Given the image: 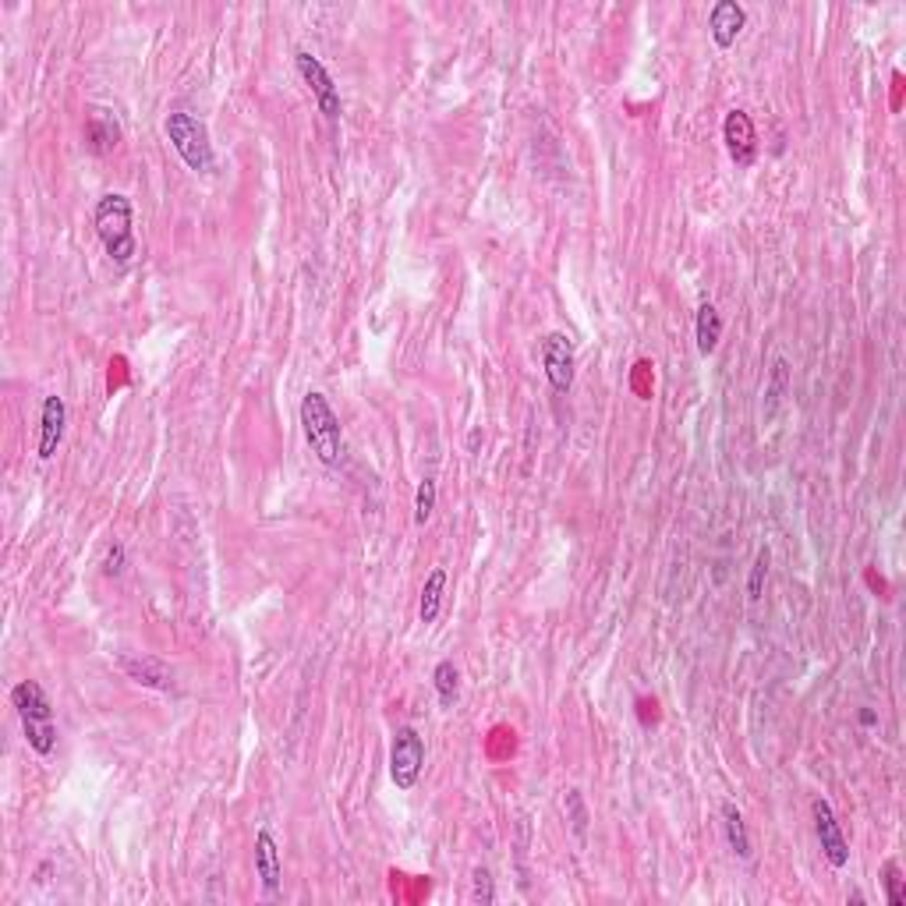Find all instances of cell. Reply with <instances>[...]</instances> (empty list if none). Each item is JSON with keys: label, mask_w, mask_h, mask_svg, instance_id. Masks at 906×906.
Instances as JSON below:
<instances>
[{"label": "cell", "mask_w": 906, "mask_h": 906, "mask_svg": "<svg viewBox=\"0 0 906 906\" xmlns=\"http://www.w3.org/2000/svg\"><path fill=\"white\" fill-rule=\"evenodd\" d=\"M811 811H814V832H818V843H822L825 860H829L832 868L843 871L846 864H850V843H846L843 829H839V822H836V814H832V804L818 797L811 804Z\"/></svg>", "instance_id": "9c48e42d"}, {"label": "cell", "mask_w": 906, "mask_h": 906, "mask_svg": "<svg viewBox=\"0 0 906 906\" xmlns=\"http://www.w3.org/2000/svg\"><path fill=\"white\" fill-rule=\"evenodd\" d=\"M436 478H422L418 482V492H415V524L422 528V524H429L432 510H436Z\"/></svg>", "instance_id": "d6986e66"}, {"label": "cell", "mask_w": 906, "mask_h": 906, "mask_svg": "<svg viewBox=\"0 0 906 906\" xmlns=\"http://www.w3.org/2000/svg\"><path fill=\"white\" fill-rule=\"evenodd\" d=\"M11 705H15L18 719H22V733L25 744L47 758L57 747V722H54V705H50L47 691L36 684V680H22V684L11 687Z\"/></svg>", "instance_id": "6da1fadb"}, {"label": "cell", "mask_w": 906, "mask_h": 906, "mask_svg": "<svg viewBox=\"0 0 906 906\" xmlns=\"http://www.w3.org/2000/svg\"><path fill=\"white\" fill-rule=\"evenodd\" d=\"M722 829H726V843H730V850L737 853L740 860H751V836H747V825H744V814H740V807L733 804V800H726L722 804Z\"/></svg>", "instance_id": "5bb4252c"}, {"label": "cell", "mask_w": 906, "mask_h": 906, "mask_svg": "<svg viewBox=\"0 0 906 906\" xmlns=\"http://www.w3.org/2000/svg\"><path fill=\"white\" fill-rule=\"evenodd\" d=\"M64 425H68V404H64V397H57V393L43 397V411H39V443H36L39 461H54L57 446H61V439H64Z\"/></svg>", "instance_id": "30bf717a"}, {"label": "cell", "mask_w": 906, "mask_h": 906, "mask_svg": "<svg viewBox=\"0 0 906 906\" xmlns=\"http://www.w3.org/2000/svg\"><path fill=\"white\" fill-rule=\"evenodd\" d=\"M294 64H298V75L305 78V85L312 89V100H315V107H319V114H323L326 121H340L344 103H340V89H337V82H333L330 71H326V64L315 54H308V50H298V54H294Z\"/></svg>", "instance_id": "8992f818"}, {"label": "cell", "mask_w": 906, "mask_h": 906, "mask_svg": "<svg viewBox=\"0 0 906 906\" xmlns=\"http://www.w3.org/2000/svg\"><path fill=\"white\" fill-rule=\"evenodd\" d=\"M425 768V740L415 726H400L390 744V779L397 790H415Z\"/></svg>", "instance_id": "5b68a950"}, {"label": "cell", "mask_w": 906, "mask_h": 906, "mask_svg": "<svg viewBox=\"0 0 906 906\" xmlns=\"http://www.w3.org/2000/svg\"><path fill=\"white\" fill-rule=\"evenodd\" d=\"M301 429H305V439L319 457V464L337 468L340 457H344V429H340V418L326 400V393L308 390L301 397Z\"/></svg>", "instance_id": "7a4b0ae2"}, {"label": "cell", "mask_w": 906, "mask_h": 906, "mask_svg": "<svg viewBox=\"0 0 906 906\" xmlns=\"http://www.w3.org/2000/svg\"><path fill=\"white\" fill-rule=\"evenodd\" d=\"M255 875H259L266 896H280V885H284V860H280L277 839H273L269 829H259V836H255Z\"/></svg>", "instance_id": "8fae6325"}, {"label": "cell", "mask_w": 906, "mask_h": 906, "mask_svg": "<svg viewBox=\"0 0 906 906\" xmlns=\"http://www.w3.org/2000/svg\"><path fill=\"white\" fill-rule=\"evenodd\" d=\"M471 899L482 906H492L496 903V885H492V871L489 868H475V875H471Z\"/></svg>", "instance_id": "603a6c76"}, {"label": "cell", "mask_w": 906, "mask_h": 906, "mask_svg": "<svg viewBox=\"0 0 906 906\" xmlns=\"http://www.w3.org/2000/svg\"><path fill=\"white\" fill-rule=\"evenodd\" d=\"M903 871H899L896 860H885L882 868V885H885V899H889V906H906V889H903Z\"/></svg>", "instance_id": "ffe728a7"}, {"label": "cell", "mask_w": 906, "mask_h": 906, "mask_svg": "<svg viewBox=\"0 0 906 906\" xmlns=\"http://www.w3.org/2000/svg\"><path fill=\"white\" fill-rule=\"evenodd\" d=\"M574 340L567 333H546L542 337V369L556 393H567L574 386Z\"/></svg>", "instance_id": "52a82bcc"}, {"label": "cell", "mask_w": 906, "mask_h": 906, "mask_svg": "<svg viewBox=\"0 0 906 906\" xmlns=\"http://www.w3.org/2000/svg\"><path fill=\"white\" fill-rule=\"evenodd\" d=\"M722 142H726V153L737 167H754L758 160V131L747 110H730L726 121H722Z\"/></svg>", "instance_id": "ba28073f"}, {"label": "cell", "mask_w": 906, "mask_h": 906, "mask_svg": "<svg viewBox=\"0 0 906 906\" xmlns=\"http://www.w3.org/2000/svg\"><path fill=\"white\" fill-rule=\"evenodd\" d=\"M89 139H93V153H107L110 146H117V124L93 121V128H89Z\"/></svg>", "instance_id": "cb8c5ba5"}, {"label": "cell", "mask_w": 906, "mask_h": 906, "mask_svg": "<svg viewBox=\"0 0 906 906\" xmlns=\"http://www.w3.org/2000/svg\"><path fill=\"white\" fill-rule=\"evenodd\" d=\"M786 390H790V361L786 358H776L772 361V372H768V386H765V407H761V415H765V422H772L779 411V404H783Z\"/></svg>", "instance_id": "9a60e30c"}, {"label": "cell", "mask_w": 906, "mask_h": 906, "mask_svg": "<svg viewBox=\"0 0 906 906\" xmlns=\"http://www.w3.org/2000/svg\"><path fill=\"white\" fill-rule=\"evenodd\" d=\"M432 684H436L439 705L443 708L457 705V694H461V673H457V666H453L450 659L436 662V669H432Z\"/></svg>", "instance_id": "ac0fdd59"}, {"label": "cell", "mask_w": 906, "mask_h": 906, "mask_svg": "<svg viewBox=\"0 0 906 906\" xmlns=\"http://www.w3.org/2000/svg\"><path fill=\"white\" fill-rule=\"evenodd\" d=\"M694 337H698V351L712 354L715 347H719V337H722V319H719V308L712 305V301H705V305L698 308V319H694Z\"/></svg>", "instance_id": "2e32d148"}, {"label": "cell", "mask_w": 906, "mask_h": 906, "mask_svg": "<svg viewBox=\"0 0 906 906\" xmlns=\"http://www.w3.org/2000/svg\"><path fill=\"white\" fill-rule=\"evenodd\" d=\"M163 131H167L170 146H174V153L185 160L188 170H195V174H213L216 167V156H213V142H209V128L199 121L195 114H188V110H174V114H167V121H163Z\"/></svg>", "instance_id": "277c9868"}, {"label": "cell", "mask_w": 906, "mask_h": 906, "mask_svg": "<svg viewBox=\"0 0 906 906\" xmlns=\"http://www.w3.org/2000/svg\"><path fill=\"white\" fill-rule=\"evenodd\" d=\"M443 595H446V570H443V567H436L429 577H425L422 602H418V616H422V623H436V620H439V609H443Z\"/></svg>", "instance_id": "e0dca14e"}, {"label": "cell", "mask_w": 906, "mask_h": 906, "mask_svg": "<svg viewBox=\"0 0 906 906\" xmlns=\"http://www.w3.org/2000/svg\"><path fill=\"white\" fill-rule=\"evenodd\" d=\"M768 563H772V553H768V546H761V549H758V556H754L751 574H747V599H751V602H758V599H761V592H765Z\"/></svg>", "instance_id": "44dd1931"}, {"label": "cell", "mask_w": 906, "mask_h": 906, "mask_svg": "<svg viewBox=\"0 0 906 906\" xmlns=\"http://www.w3.org/2000/svg\"><path fill=\"white\" fill-rule=\"evenodd\" d=\"M121 669L128 673V680H135V684H142V687L174 691V673H170L160 659H149V655H121Z\"/></svg>", "instance_id": "4fadbf2b"}, {"label": "cell", "mask_w": 906, "mask_h": 906, "mask_svg": "<svg viewBox=\"0 0 906 906\" xmlns=\"http://www.w3.org/2000/svg\"><path fill=\"white\" fill-rule=\"evenodd\" d=\"M124 563H128V553H124V542H110L107 556H103V574L107 577H121L124 574Z\"/></svg>", "instance_id": "d4e9b609"}, {"label": "cell", "mask_w": 906, "mask_h": 906, "mask_svg": "<svg viewBox=\"0 0 906 906\" xmlns=\"http://www.w3.org/2000/svg\"><path fill=\"white\" fill-rule=\"evenodd\" d=\"M875 722H878V715L871 712V708H860V726H868V730H871Z\"/></svg>", "instance_id": "484cf974"}, {"label": "cell", "mask_w": 906, "mask_h": 906, "mask_svg": "<svg viewBox=\"0 0 906 906\" xmlns=\"http://www.w3.org/2000/svg\"><path fill=\"white\" fill-rule=\"evenodd\" d=\"M93 223H96V234H100L103 248L107 255L117 262V266H128L135 255H139V241H135V231H131V199L121 192H110L96 202L93 209Z\"/></svg>", "instance_id": "3957f363"}, {"label": "cell", "mask_w": 906, "mask_h": 906, "mask_svg": "<svg viewBox=\"0 0 906 906\" xmlns=\"http://www.w3.org/2000/svg\"><path fill=\"white\" fill-rule=\"evenodd\" d=\"M744 25H747V11L740 8L737 0H719L712 8V15H708V32H712L719 50H730L740 39V32H744Z\"/></svg>", "instance_id": "7c38bea8"}, {"label": "cell", "mask_w": 906, "mask_h": 906, "mask_svg": "<svg viewBox=\"0 0 906 906\" xmlns=\"http://www.w3.org/2000/svg\"><path fill=\"white\" fill-rule=\"evenodd\" d=\"M567 818H570V829H574V836L581 839H588V807H584V800H581V790H570L567 793Z\"/></svg>", "instance_id": "7402d4cb"}]
</instances>
